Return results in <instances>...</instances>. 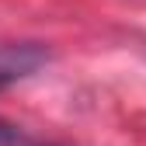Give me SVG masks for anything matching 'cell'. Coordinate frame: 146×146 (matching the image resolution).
Listing matches in <instances>:
<instances>
[{
	"label": "cell",
	"mask_w": 146,
	"mask_h": 146,
	"mask_svg": "<svg viewBox=\"0 0 146 146\" xmlns=\"http://www.w3.org/2000/svg\"><path fill=\"white\" fill-rule=\"evenodd\" d=\"M49 59H52V52L42 42H4L0 45V90L17 80H28Z\"/></svg>",
	"instance_id": "6da1fadb"
},
{
	"label": "cell",
	"mask_w": 146,
	"mask_h": 146,
	"mask_svg": "<svg viewBox=\"0 0 146 146\" xmlns=\"http://www.w3.org/2000/svg\"><path fill=\"white\" fill-rule=\"evenodd\" d=\"M0 146H52V143H42V139H31L25 136L17 125H7V122H0Z\"/></svg>",
	"instance_id": "7a4b0ae2"
}]
</instances>
